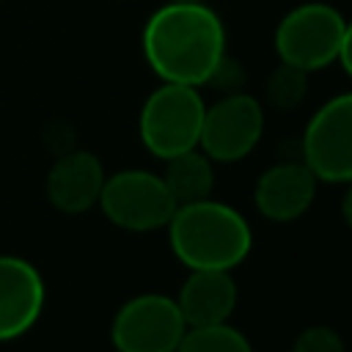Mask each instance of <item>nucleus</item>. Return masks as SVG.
<instances>
[{
	"label": "nucleus",
	"instance_id": "20e7f679",
	"mask_svg": "<svg viewBox=\"0 0 352 352\" xmlns=\"http://www.w3.org/2000/svg\"><path fill=\"white\" fill-rule=\"evenodd\" d=\"M344 28L346 19L336 6L308 0L283 14L275 28L272 47L280 63L297 66L311 74L338 60Z\"/></svg>",
	"mask_w": 352,
	"mask_h": 352
},
{
	"label": "nucleus",
	"instance_id": "1a4fd4ad",
	"mask_svg": "<svg viewBox=\"0 0 352 352\" xmlns=\"http://www.w3.org/2000/svg\"><path fill=\"white\" fill-rule=\"evenodd\" d=\"M47 286L33 261L0 253V344L22 338L41 316Z\"/></svg>",
	"mask_w": 352,
	"mask_h": 352
},
{
	"label": "nucleus",
	"instance_id": "7ed1b4c3",
	"mask_svg": "<svg viewBox=\"0 0 352 352\" xmlns=\"http://www.w3.org/2000/svg\"><path fill=\"white\" fill-rule=\"evenodd\" d=\"M206 102L198 88L179 82H160L140 104L138 135L143 148L157 160H170L182 151L198 148Z\"/></svg>",
	"mask_w": 352,
	"mask_h": 352
},
{
	"label": "nucleus",
	"instance_id": "6e6552de",
	"mask_svg": "<svg viewBox=\"0 0 352 352\" xmlns=\"http://www.w3.org/2000/svg\"><path fill=\"white\" fill-rule=\"evenodd\" d=\"M264 135V107L256 96L234 91L223 94L214 104H206L198 148L217 162L245 160Z\"/></svg>",
	"mask_w": 352,
	"mask_h": 352
},
{
	"label": "nucleus",
	"instance_id": "a211bd4d",
	"mask_svg": "<svg viewBox=\"0 0 352 352\" xmlns=\"http://www.w3.org/2000/svg\"><path fill=\"white\" fill-rule=\"evenodd\" d=\"M341 217H344V223L352 228V182L346 184V192H344V198H341Z\"/></svg>",
	"mask_w": 352,
	"mask_h": 352
},
{
	"label": "nucleus",
	"instance_id": "2eb2a0df",
	"mask_svg": "<svg viewBox=\"0 0 352 352\" xmlns=\"http://www.w3.org/2000/svg\"><path fill=\"white\" fill-rule=\"evenodd\" d=\"M305 94H308V72L278 60V66L267 80V102L278 110H294L297 104H302Z\"/></svg>",
	"mask_w": 352,
	"mask_h": 352
},
{
	"label": "nucleus",
	"instance_id": "4468645a",
	"mask_svg": "<svg viewBox=\"0 0 352 352\" xmlns=\"http://www.w3.org/2000/svg\"><path fill=\"white\" fill-rule=\"evenodd\" d=\"M176 352H253V344L242 330L228 322L187 327Z\"/></svg>",
	"mask_w": 352,
	"mask_h": 352
},
{
	"label": "nucleus",
	"instance_id": "9d476101",
	"mask_svg": "<svg viewBox=\"0 0 352 352\" xmlns=\"http://www.w3.org/2000/svg\"><path fill=\"white\" fill-rule=\"evenodd\" d=\"M104 179V165L94 151L69 148L50 165L44 179V195L50 206L63 214H85L99 204Z\"/></svg>",
	"mask_w": 352,
	"mask_h": 352
},
{
	"label": "nucleus",
	"instance_id": "423d86ee",
	"mask_svg": "<svg viewBox=\"0 0 352 352\" xmlns=\"http://www.w3.org/2000/svg\"><path fill=\"white\" fill-rule=\"evenodd\" d=\"M187 324L173 297L146 292L129 297L110 322L116 352H176Z\"/></svg>",
	"mask_w": 352,
	"mask_h": 352
},
{
	"label": "nucleus",
	"instance_id": "9b49d317",
	"mask_svg": "<svg viewBox=\"0 0 352 352\" xmlns=\"http://www.w3.org/2000/svg\"><path fill=\"white\" fill-rule=\"evenodd\" d=\"M319 179L302 160H286L270 165L253 187V206L272 223H292L302 217L316 198Z\"/></svg>",
	"mask_w": 352,
	"mask_h": 352
},
{
	"label": "nucleus",
	"instance_id": "6ab92c4d",
	"mask_svg": "<svg viewBox=\"0 0 352 352\" xmlns=\"http://www.w3.org/2000/svg\"><path fill=\"white\" fill-rule=\"evenodd\" d=\"M165 3H206V0H165Z\"/></svg>",
	"mask_w": 352,
	"mask_h": 352
},
{
	"label": "nucleus",
	"instance_id": "39448f33",
	"mask_svg": "<svg viewBox=\"0 0 352 352\" xmlns=\"http://www.w3.org/2000/svg\"><path fill=\"white\" fill-rule=\"evenodd\" d=\"M96 206L116 228L132 234L165 228L176 212V201L170 198L162 176L146 168H124L110 173Z\"/></svg>",
	"mask_w": 352,
	"mask_h": 352
},
{
	"label": "nucleus",
	"instance_id": "dca6fc26",
	"mask_svg": "<svg viewBox=\"0 0 352 352\" xmlns=\"http://www.w3.org/2000/svg\"><path fill=\"white\" fill-rule=\"evenodd\" d=\"M292 352H346V344L330 324H311L297 333Z\"/></svg>",
	"mask_w": 352,
	"mask_h": 352
},
{
	"label": "nucleus",
	"instance_id": "f8f14e48",
	"mask_svg": "<svg viewBox=\"0 0 352 352\" xmlns=\"http://www.w3.org/2000/svg\"><path fill=\"white\" fill-rule=\"evenodd\" d=\"M173 300L187 327H204L231 319L239 289L228 270H190Z\"/></svg>",
	"mask_w": 352,
	"mask_h": 352
},
{
	"label": "nucleus",
	"instance_id": "f3484780",
	"mask_svg": "<svg viewBox=\"0 0 352 352\" xmlns=\"http://www.w3.org/2000/svg\"><path fill=\"white\" fill-rule=\"evenodd\" d=\"M338 63H341V69L352 77V22H346V28H344L341 47H338Z\"/></svg>",
	"mask_w": 352,
	"mask_h": 352
},
{
	"label": "nucleus",
	"instance_id": "f03ea898",
	"mask_svg": "<svg viewBox=\"0 0 352 352\" xmlns=\"http://www.w3.org/2000/svg\"><path fill=\"white\" fill-rule=\"evenodd\" d=\"M165 231L173 256L187 270L231 272L253 248V234L242 212L214 198L176 206Z\"/></svg>",
	"mask_w": 352,
	"mask_h": 352
},
{
	"label": "nucleus",
	"instance_id": "f257e3e1",
	"mask_svg": "<svg viewBox=\"0 0 352 352\" xmlns=\"http://www.w3.org/2000/svg\"><path fill=\"white\" fill-rule=\"evenodd\" d=\"M140 50L160 82L201 88L226 58V28L206 3H165L146 19Z\"/></svg>",
	"mask_w": 352,
	"mask_h": 352
},
{
	"label": "nucleus",
	"instance_id": "ddd939ff",
	"mask_svg": "<svg viewBox=\"0 0 352 352\" xmlns=\"http://www.w3.org/2000/svg\"><path fill=\"white\" fill-rule=\"evenodd\" d=\"M160 176H162L170 198L176 201V206L212 198L214 162L201 148H190V151H182V154L165 160V170Z\"/></svg>",
	"mask_w": 352,
	"mask_h": 352
},
{
	"label": "nucleus",
	"instance_id": "0eeeda50",
	"mask_svg": "<svg viewBox=\"0 0 352 352\" xmlns=\"http://www.w3.org/2000/svg\"><path fill=\"white\" fill-rule=\"evenodd\" d=\"M302 162L319 182H352V91L319 104L300 140Z\"/></svg>",
	"mask_w": 352,
	"mask_h": 352
}]
</instances>
